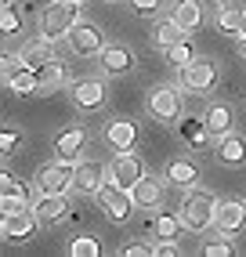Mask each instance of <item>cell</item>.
<instances>
[{
	"label": "cell",
	"mask_w": 246,
	"mask_h": 257,
	"mask_svg": "<svg viewBox=\"0 0 246 257\" xmlns=\"http://www.w3.org/2000/svg\"><path fill=\"white\" fill-rule=\"evenodd\" d=\"M105 185V170H101V163H94V160H83V163H76V181H73V188H80V192H98V188Z\"/></svg>",
	"instance_id": "5bb4252c"
},
{
	"label": "cell",
	"mask_w": 246,
	"mask_h": 257,
	"mask_svg": "<svg viewBox=\"0 0 246 257\" xmlns=\"http://www.w3.org/2000/svg\"><path fill=\"white\" fill-rule=\"evenodd\" d=\"M19 142H22V138H19L15 131H4V134H0V152H8V156H11V152L19 149Z\"/></svg>",
	"instance_id": "d590c367"
},
{
	"label": "cell",
	"mask_w": 246,
	"mask_h": 257,
	"mask_svg": "<svg viewBox=\"0 0 246 257\" xmlns=\"http://www.w3.org/2000/svg\"><path fill=\"white\" fill-rule=\"evenodd\" d=\"M217 156H221V163H228V167L246 163V138H235V134H221Z\"/></svg>",
	"instance_id": "ffe728a7"
},
{
	"label": "cell",
	"mask_w": 246,
	"mask_h": 257,
	"mask_svg": "<svg viewBox=\"0 0 246 257\" xmlns=\"http://www.w3.org/2000/svg\"><path fill=\"white\" fill-rule=\"evenodd\" d=\"M119 253H123V257H149V253H156V246H145V243H134V246H123Z\"/></svg>",
	"instance_id": "8d00e7d4"
},
{
	"label": "cell",
	"mask_w": 246,
	"mask_h": 257,
	"mask_svg": "<svg viewBox=\"0 0 246 257\" xmlns=\"http://www.w3.org/2000/svg\"><path fill=\"white\" fill-rule=\"evenodd\" d=\"M185 228V221H181V214L174 217V214H160L152 221V232H156V239H178V232Z\"/></svg>",
	"instance_id": "d4e9b609"
},
{
	"label": "cell",
	"mask_w": 246,
	"mask_h": 257,
	"mask_svg": "<svg viewBox=\"0 0 246 257\" xmlns=\"http://www.w3.org/2000/svg\"><path fill=\"white\" fill-rule=\"evenodd\" d=\"M203 253H206V257H235V246L224 243V239H217V243H206Z\"/></svg>",
	"instance_id": "836d02e7"
},
{
	"label": "cell",
	"mask_w": 246,
	"mask_h": 257,
	"mask_svg": "<svg viewBox=\"0 0 246 257\" xmlns=\"http://www.w3.org/2000/svg\"><path fill=\"white\" fill-rule=\"evenodd\" d=\"M131 196L138 207H160V199H163V181H156V178H142L134 188H131Z\"/></svg>",
	"instance_id": "e0dca14e"
},
{
	"label": "cell",
	"mask_w": 246,
	"mask_h": 257,
	"mask_svg": "<svg viewBox=\"0 0 246 257\" xmlns=\"http://www.w3.org/2000/svg\"><path fill=\"white\" fill-rule=\"evenodd\" d=\"M131 8H134V15H145L149 19V15L160 11V0H131Z\"/></svg>",
	"instance_id": "e575fe53"
},
{
	"label": "cell",
	"mask_w": 246,
	"mask_h": 257,
	"mask_svg": "<svg viewBox=\"0 0 246 257\" xmlns=\"http://www.w3.org/2000/svg\"><path fill=\"white\" fill-rule=\"evenodd\" d=\"M181 134H188V142H192V145H206V142H210L206 123H203V119H196V116H188L185 123H181Z\"/></svg>",
	"instance_id": "83f0119b"
},
{
	"label": "cell",
	"mask_w": 246,
	"mask_h": 257,
	"mask_svg": "<svg viewBox=\"0 0 246 257\" xmlns=\"http://www.w3.org/2000/svg\"><path fill=\"white\" fill-rule=\"evenodd\" d=\"M214 83H217V65L214 62H206V58H196V62H188L181 65V87L185 91H214Z\"/></svg>",
	"instance_id": "5b68a950"
},
{
	"label": "cell",
	"mask_w": 246,
	"mask_h": 257,
	"mask_svg": "<svg viewBox=\"0 0 246 257\" xmlns=\"http://www.w3.org/2000/svg\"><path fill=\"white\" fill-rule=\"evenodd\" d=\"M109 174H112V181H116L119 188H134L138 181L145 178V170H142V160H138V156L119 152V156L112 160V167H109Z\"/></svg>",
	"instance_id": "ba28073f"
},
{
	"label": "cell",
	"mask_w": 246,
	"mask_h": 257,
	"mask_svg": "<svg viewBox=\"0 0 246 257\" xmlns=\"http://www.w3.org/2000/svg\"><path fill=\"white\" fill-rule=\"evenodd\" d=\"M76 22H80V8H76V0H55V4L44 8V15H40V37H47V40L69 37Z\"/></svg>",
	"instance_id": "6da1fadb"
},
{
	"label": "cell",
	"mask_w": 246,
	"mask_h": 257,
	"mask_svg": "<svg viewBox=\"0 0 246 257\" xmlns=\"http://www.w3.org/2000/svg\"><path fill=\"white\" fill-rule=\"evenodd\" d=\"M98 199H101L105 214H109L112 221H127V217H131V210L138 207L134 196H131V188H119L116 181H105V185L98 188Z\"/></svg>",
	"instance_id": "277c9868"
},
{
	"label": "cell",
	"mask_w": 246,
	"mask_h": 257,
	"mask_svg": "<svg viewBox=\"0 0 246 257\" xmlns=\"http://www.w3.org/2000/svg\"><path fill=\"white\" fill-rule=\"evenodd\" d=\"M203 123L210 134H228V127H232V109L228 105H210L206 116H203Z\"/></svg>",
	"instance_id": "7402d4cb"
},
{
	"label": "cell",
	"mask_w": 246,
	"mask_h": 257,
	"mask_svg": "<svg viewBox=\"0 0 246 257\" xmlns=\"http://www.w3.org/2000/svg\"><path fill=\"white\" fill-rule=\"evenodd\" d=\"M22 58H26V65H29V69H44V65L47 62H55V51H51V40L44 37V40H37V44H29L26 51H22Z\"/></svg>",
	"instance_id": "44dd1931"
},
{
	"label": "cell",
	"mask_w": 246,
	"mask_h": 257,
	"mask_svg": "<svg viewBox=\"0 0 246 257\" xmlns=\"http://www.w3.org/2000/svg\"><path fill=\"white\" fill-rule=\"evenodd\" d=\"M217 26H221L224 33H242V11L221 8V15H217Z\"/></svg>",
	"instance_id": "d6a6232c"
},
{
	"label": "cell",
	"mask_w": 246,
	"mask_h": 257,
	"mask_svg": "<svg viewBox=\"0 0 246 257\" xmlns=\"http://www.w3.org/2000/svg\"><path fill=\"white\" fill-rule=\"evenodd\" d=\"M101 65H105V73H112V76L131 73L134 69V55H131L127 47H105L101 51Z\"/></svg>",
	"instance_id": "2e32d148"
},
{
	"label": "cell",
	"mask_w": 246,
	"mask_h": 257,
	"mask_svg": "<svg viewBox=\"0 0 246 257\" xmlns=\"http://www.w3.org/2000/svg\"><path fill=\"white\" fill-rule=\"evenodd\" d=\"M214 214H217V203L206 192H192L181 203V221H185L188 232H206L210 225H214Z\"/></svg>",
	"instance_id": "7a4b0ae2"
},
{
	"label": "cell",
	"mask_w": 246,
	"mask_h": 257,
	"mask_svg": "<svg viewBox=\"0 0 246 257\" xmlns=\"http://www.w3.org/2000/svg\"><path fill=\"white\" fill-rule=\"evenodd\" d=\"M174 22H178L181 29H199V22H203V8H199V0H178L174 4V15H170Z\"/></svg>",
	"instance_id": "d6986e66"
},
{
	"label": "cell",
	"mask_w": 246,
	"mask_h": 257,
	"mask_svg": "<svg viewBox=\"0 0 246 257\" xmlns=\"http://www.w3.org/2000/svg\"><path fill=\"white\" fill-rule=\"evenodd\" d=\"M37 214L29 210H15V214H4V225H0V232H4L8 243H26V239L33 235V228H37Z\"/></svg>",
	"instance_id": "9c48e42d"
},
{
	"label": "cell",
	"mask_w": 246,
	"mask_h": 257,
	"mask_svg": "<svg viewBox=\"0 0 246 257\" xmlns=\"http://www.w3.org/2000/svg\"><path fill=\"white\" fill-rule=\"evenodd\" d=\"M37 76H40V94H47V91H55L58 83H62V76H65V73H62L58 58H55V62H47V65H44V69H40Z\"/></svg>",
	"instance_id": "4316f807"
},
{
	"label": "cell",
	"mask_w": 246,
	"mask_h": 257,
	"mask_svg": "<svg viewBox=\"0 0 246 257\" xmlns=\"http://www.w3.org/2000/svg\"><path fill=\"white\" fill-rule=\"evenodd\" d=\"M167 181L181 185V188H192V185L199 181V167L192 163V160H170L167 163Z\"/></svg>",
	"instance_id": "ac0fdd59"
},
{
	"label": "cell",
	"mask_w": 246,
	"mask_h": 257,
	"mask_svg": "<svg viewBox=\"0 0 246 257\" xmlns=\"http://www.w3.org/2000/svg\"><path fill=\"white\" fill-rule=\"evenodd\" d=\"M76 4H80V0H76Z\"/></svg>",
	"instance_id": "7bdbcfd3"
},
{
	"label": "cell",
	"mask_w": 246,
	"mask_h": 257,
	"mask_svg": "<svg viewBox=\"0 0 246 257\" xmlns=\"http://www.w3.org/2000/svg\"><path fill=\"white\" fill-rule=\"evenodd\" d=\"M8 87H11L15 94H37V91H40V76H37V69H29V65H26V69L15 76Z\"/></svg>",
	"instance_id": "484cf974"
},
{
	"label": "cell",
	"mask_w": 246,
	"mask_h": 257,
	"mask_svg": "<svg viewBox=\"0 0 246 257\" xmlns=\"http://www.w3.org/2000/svg\"><path fill=\"white\" fill-rule=\"evenodd\" d=\"M69 253H73V257H98V253H101V243H98V239H91V235H80V239H73Z\"/></svg>",
	"instance_id": "4dcf8cb0"
},
{
	"label": "cell",
	"mask_w": 246,
	"mask_h": 257,
	"mask_svg": "<svg viewBox=\"0 0 246 257\" xmlns=\"http://www.w3.org/2000/svg\"><path fill=\"white\" fill-rule=\"evenodd\" d=\"M156 253H160V257H174V253H178V246H174L170 239H163V243L156 246Z\"/></svg>",
	"instance_id": "74e56055"
},
{
	"label": "cell",
	"mask_w": 246,
	"mask_h": 257,
	"mask_svg": "<svg viewBox=\"0 0 246 257\" xmlns=\"http://www.w3.org/2000/svg\"><path fill=\"white\" fill-rule=\"evenodd\" d=\"M22 69H26V58H22V55H4V58H0V73H4V83H11Z\"/></svg>",
	"instance_id": "1f68e13d"
},
{
	"label": "cell",
	"mask_w": 246,
	"mask_h": 257,
	"mask_svg": "<svg viewBox=\"0 0 246 257\" xmlns=\"http://www.w3.org/2000/svg\"><path fill=\"white\" fill-rule=\"evenodd\" d=\"M239 51H242V58H246V33H242V44H239Z\"/></svg>",
	"instance_id": "60d3db41"
},
{
	"label": "cell",
	"mask_w": 246,
	"mask_h": 257,
	"mask_svg": "<svg viewBox=\"0 0 246 257\" xmlns=\"http://www.w3.org/2000/svg\"><path fill=\"white\" fill-rule=\"evenodd\" d=\"M221 8H232V11H246V0H221Z\"/></svg>",
	"instance_id": "f35d334b"
},
{
	"label": "cell",
	"mask_w": 246,
	"mask_h": 257,
	"mask_svg": "<svg viewBox=\"0 0 246 257\" xmlns=\"http://www.w3.org/2000/svg\"><path fill=\"white\" fill-rule=\"evenodd\" d=\"M0 29H4L8 37H15V33L22 29V15H19V8H15V4H4V8H0Z\"/></svg>",
	"instance_id": "f1b7e54d"
},
{
	"label": "cell",
	"mask_w": 246,
	"mask_h": 257,
	"mask_svg": "<svg viewBox=\"0 0 246 257\" xmlns=\"http://www.w3.org/2000/svg\"><path fill=\"white\" fill-rule=\"evenodd\" d=\"M149 112L160 119V123H174L181 116V94L178 87H152L149 91Z\"/></svg>",
	"instance_id": "8992f818"
},
{
	"label": "cell",
	"mask_w": 246,
	"mask_h": 257,
	"mask_svg": "<svg viewBox=\"0 0 246 257\" xmlns=\"http://www.w3.org/2000/svg\"><path fill=\"white\" fill-rule=\"evenodd\" d=\"M0 203H29V188L11 174H0Z\"/></svg>",
	"instance_id": "603a6c76"
},
{
	"label": "cell",
	"mask_w": 246,
	"mask_h": 257,
	"mask_svg": "<svg viewBox=\"0 0 246 257\" xmlns=\"http://www.w3.org/2000/svg\"><path fill=\"white\" fill-rule=\"evenodd\" d=\"M33 214L40 217V225H58V221L69 214V199L65 196H40Z\"/></svg>",
	"instance_id": "9a60e30c"
},
{
	"label": "cell",
	"mask_w": 246,
	"mask_h": 257,
	"mask_svg": "<svg viewBox=\"0 0 246 257\" xmlns=\"http://www.w3.org/2000/svg\"><path fill=\"white\" fill-rule=\"evenodd\" d=\"M242 33H246V11H242Z\"/></svg>",
	"instance_id": "b9f144b4"
},
{
	"label": "cell",
	"mask_w": 246,
	"mask_h": 257,
	"mask_svg": "<svg viewBox=\"0 0 246 257\" xmlns=\"http://www.w3.org/2000/svg\"><path fill=\"white\" fill-rule=\"evenodd\" d=\"M185 33L188 29H181L174 19H163V22H156V29H152V37H156V44H163V47H174L178 40H185Z\"/></svg>",
	"instance_id": "cb8c5ba5"
},
{
	"label": "cell",
	"mask_w": 246,
	"mask_h": 257,
	"mask_svg": "<svg viewBox=\"0 0 246 257\" xmlns=\"http://www.w3.org/2000/svg\"><path fill=\"white\" fill-rule=\"evenodd\" d=\"M105 142H109L116 152H131L134 142H138V127H134V119H112V123L105 127Z\"/></svg>",
	"instance_id": "8fae6325"
},
{
	"label": "cell",
	"mask_w": 246,
	"mask_h": 257,
	"mask_svg": "<svg viewBox=\"0 0 246 257\" xmlns=\"http://www.w3.org/2000/svg\"><path fill=\"white\" fill-rule=\"evenodd\" d=\"M69 94H73V101L80 109H98L105 101V83L101 80H76Z\"/></svg>",
	"instance_id": "7c38bea8"
},
{
	"label": "cell",
	"mask_w": 246,
	"mask_h": 257,
	"mask_svg": "<svg viewBox=\"0 0 246 257\" xmlns=\"http://www.w3.org/2000/svg\"><path fill=\"white\" fill-rule=\"evenodd\" d=\"M69 47H73L76 55H98V51H105V37H101L98 26L76 22L73 33H69Z\"/></svg>",
	"instance_id": "52a82bcc"
},
{
	"label": "cell",
	"mask_w": 246,
	"mask_h": 257,
	"mask_svg": "<svg viewBox=\"0 0 246 257\" xmlns=\"http://www.w3.org/2000/svg\"><path fill=\"white\" fill-rule=\"evenodd\" d=\"M83 145H87V131L83 127H69V131H62L58 138H55L58 160H76L80 152H83Z\"/></svg>",
	"instance_id": "4fadbf2b"
},
{
	"label": "cell",
	"mask_w": 246,
	"mask_h": 257,
	"mask_svg": "<svg viewBox=\"0 0 246 257\" xmlns=\"http://www.w3.org/2000/svg\"><path fill=\"white\" fill-rule=\"evenodd\" d=\"M73 181H76V167H69V160H58V163L37 170V192L40 196H65Z\"/></svg>",
	"instance_id": "3957f363"
},
{
	"label": "cell",
	"mask_w": 246,
	"mask_h": 257,
	"mask_svg": "<svg viewBox=\"0 0 246 257\" xmlns=\"http://www.w3.org/2000/svg\"><path fill=\"white\" fill-rule=\"evenodd\" d=\"M214 225L224 232V235H235L246 228V207L235 199H228V203H217V214H214Z\"/></svg>",
	"instance_id": "30bf717a"
},
{
	"label": "cell",
	"mask_w": 246,
	"mask_h": 257,
	"mask_svg": "<svg viewBox=\"0 0 246 257\" xmlns=\"http://www.w3.org/2000/svg\"><path fill=\"white\" fill-rule=\"evenodd\" d=\"M167 58H170V65H188V62H196V51H192L188 40H178L174 47H167Z\"/></svg>",
	"instance_id": "f546056e"
},
{
	"label": "cell",
	"mask_w": 246,
	"mask_h": 257,
	"mask_svg": "<svg viewBox=\"0 0 246 257\" xmlns=\"http://www.w3.org/2000/svg\"><path fill=\"white\" fill-rule=\"evenodd\" d=\"M0 210H4V214H15V210H26V203H0Z\"/></svg>",
	"instance_id": "ab89813d"
}]
</instances>
